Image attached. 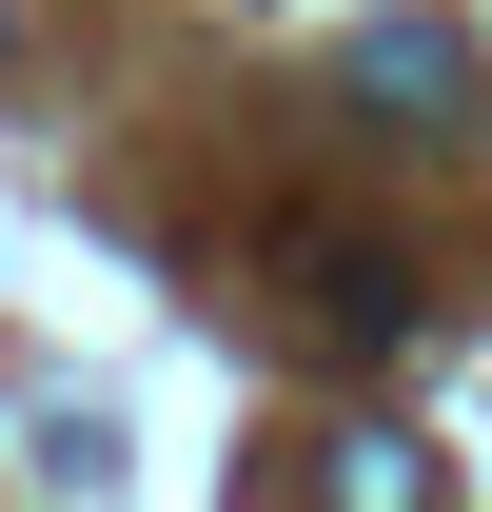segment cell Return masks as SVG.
<instances>
[{
    "instance_id": "obj_1",
    "label": "cell",
    "mask_w": 492,
    "mask_h": 512,
    "mask_svg": "<svg viewBox=\"0 0 492 512\" xmlns=\"http://www.w3.org/2000/svg\"><path fill=\"white\" fill-rule=\"evenodd\" d=\"M256 256L296 276V316L335 335V355H414V316H433V296H414V256H394V237H355V217H315V197H296Z\"/></svg>"
},
{
    "instance_id": "obj_2",
    "label": "cell",
    "mask_w": 492,
    "mask_h": 512,
    "mask_svg": "<svg viewBox=\"0 0 492 512\" xmlns=\"http://www.w3.org/2000/svg\"><path fill=\"white\" fill-rule=\"evenodd\" d=\"M355 99L414 119V138H453V158H492V79H473L453 20H355Z\"/></svg>"
},
{
    "instance_id": "obj_3",
    "label": "cell",
    "mask_w": 492,
    "mask_h": 512,
    "mask_svg": "<svg viewBox=\"0 0 492 512\" xmlns=\"http://www.w3.org/2000/svg\"><path fill=\"white\" fill-rule=\"evenodd\" d=\"M315 512H433V453L414 434H315Z\"/></svg>"
},
{
    "instance_id": "obj_4",
    "label": "cell",
    "mask_w": 492,
    "mask_h": 512,
    "mask_svg": "<svg viewBox=\"0 0 492 512\" xmlns=\"http://www.w3.org/2000/svg\"><path fill=\"white\" fill-rule=\"evenodd\" d=\"M0 40H20V20H0Z\"/></svg>"
}]
</instances>
